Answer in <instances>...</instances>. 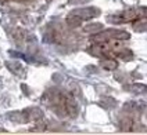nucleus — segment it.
Listing matches in <instances>:
<instances>
[{
  "instance_id": "1",
  "label": "nucleus",
  "mask_w": 147,
  "mask_h": 135,
  "mask_svg": "<svg viewBox=\"0 0 147 135\" xmlns=\"http://www.w3.org/2000/svg\"><path fill=\"white\" fill-rule=\"evenodd\" d=\"M101 65H103L104 68H108V70H113V69L117 68V64H115V62H108V61H107V62H103Z\"/></svg>"
}]
</instances>
